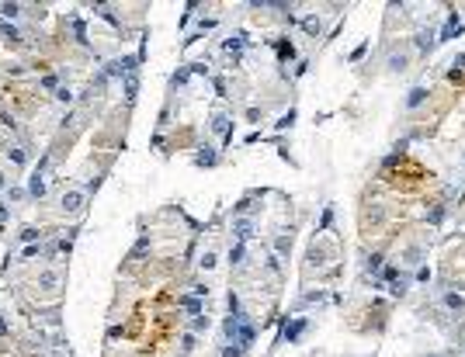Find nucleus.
Segmentation results:
<instances>
[{"label": "nucleus", "instance_id": "obj_12", "mask_svg": "<svg viewBox=\"0 0 465 357\" xmlns=\"http://www.w3.org/2000/svg\"><path fill=\"white\" fill-rule=\"evenodd\" d=\"M423 101H427V87H413V90L406 94V108H420Z\"/></svg>", "mask_w": 465, "mask_h": 357}, {"label": "nucleus", "instance_id": "obj_14", "mask_svg": "<svg viewBox=\"0 0 465 357\" xmlns=\"http://www.w3.org/2000/svg\"><path fill=\"white\" fill-rule=\"evenodd\" d=\"M406 63H410V56H406V52H393V56H389V69H393V73H403V69H406Z\"/></svg>", "mask_w": 465, "mask_h": 357}, {"label": "nucleus", "instance_id": "obj_15", "mask_svg": "<svg viewBox=\"0 0 465 357\" xmlns=\"http://www.w3.org/2000/svg\"><path fill=\"white\" fill-rule=\"evenodd\" d=\"M417 49H420V52H431V49H434V35H431V31H420V35H417Z\"/></svg>", "mask_w": 465, "mask_h": 357}, {"label": "nucleus", "instance_id": "obj_2", "mask_svg": "<svg viewBox=\"0 0 465 357\" xmlns=\"http://www.w3.org/2000/svg\"><path fill=\"white\" fill-rule=\"evenodd\" d=\"M28 198H35V201H42V198H46V174L31 170V177H28Z\"/></svg>", "mask_w": 465, "mask_h": 357}, {"label": "nucleus", "instance_id": "obj_38", "mask_svg": "<svg viewBox=\"0 0 465 357\" xmlns=\"http://www.w3.org/2000/svg\"><path fill=\"white\" fill-rule=\"evenodd\" d=\"M4 191H7V174L0 170V194H4Z\"/></svg>", "mask_w": 465, "mask_h": 357}, {"label": "nucleus", "instance_id": "obj_36", "mask_svg": "<svg viewBox=\"0 0 465 357\" xmlns=\"http://www.w3.org/2000/svg\"><path fill=\"white\" fill-rule=\"evenodd\" d=\"M427 219H431V222H441V219H444V208H431V215H427Z\"/></svg>", "mask_w": 465, "mask_h": 357}, {"label": "nucleus", "instance_id": "obj_35", "mask_svg": "<svg viewBox=\"0 0 465 357\" xmlns=\"http://www.w3.org/2000/svg\"><path fill=\"white\" fill-rule=\"evenodd\" d=\"M417 281H431V267H420L417 270Z\"/></svg>", "mask_w": 465, "mask_h": 357}, {"label": "nucleus", "instance_id": "obj_9", "mask_svg": "<svg viewBox=\"0 0 465 357\" xmlns=\"http://www.w3.org/2000/svg\"><path fill=\"white\" fill-rule=\"evenodd\" d=\"M4 153H7V160H11L14 167H28V149H24V146H7Z\"/></svg>", "mask_w": 465, "mask_h": 357}, {"label": "nucleus", "instance_id": "obj_20", "mask_svg": "<svg viewBox=\"0 0 465 357\" xmlns=\"http://www.w3.org/2000/svg\"><path fill=\"white\" fill-rule=\"evenodd\" d=\"M243 253H247V243H236L229 250V264H243Z\"/></svg>", "mask_w": 465, "mask_h": 357}, {"label": "nucleus", "instance_id": "obj_22", "mask_svg": "<svg viewBox=\"0 0 465 357\" xmlns=\"http://www.w3.org/2000/svg\"><path fill=\"white\" fill-rule=\"evenodd\" d=\"M278 56H281V59H292V56H295L292 42H285V38H281V42H278Z\"/></svg>", "mask_w": 465, "mask_h": 357}, {"label": "nucleus", "instance_id": "obj_18", "mask_svg": "<svg viewBox=\"0 0 465 357\" xmlns=\"http://www.w3.org/2000/svg\"><path fill=\"white\" fill-rule=\"evenodd\" d=\"M215 260H219V253H215V250H205V253H202V260H198V267H202V270H212V267H215Z\"/></svg>", "mask_w": 465, "mask_h": 357}, {"label": "nucleus", "instance_id": "obj_34", "mask_svg": "<svg viewBox=\"0 0 465 357\" xmlns=\"http://www.w3.org/2000/svg\"><path fill=\"white\" fill-rule=\"evenodd\" d=\"M444 302H448L451 309H462V295H444Z\"/></svg>", "mask_w": 465, "mask_h": 357}, {"label": "nucleus", "instance_id": "obj_24", "mask_svg": "<svg viewBox=\"0 0 465 357\" xmlns=\"http://www.w3.org/2000/svg\"><path fill=\"white\" fill-rule=\"evenodd\" d=\"M222 357H243V347H236V343H226V347H222Z\"/></svg>", "mask_w": 465, "mask_h": 357}, {"label": "nucleus", "instance_id": "obj_27", "mask_svg": "<svg viewBox=\"0 0 465 357\" xmlns=\"http://www.w3.org/2000/svg\"><path fill=\"white\" fill-rule=\"evenodd\" d=\"M191 295H195V298H202V295H209V285H202V281H195V285H191Z\"/></svg>", "mask_w": 465, "mask_h": 357}, {"label": "nucleus", "instance_id": "obj_1", "mask_svg": "<svg viewBox=\"0 0 465 357\" xmlns=\"http://www.w3.org/2000/svg\"><path fill=\"white\" fill-rule=\"evenodd\" d=\"M87 208V187H70L59 194V215L66 219H80Z\"/></svg>", "mask_w": 465, "mask_h": 357}, {"label": "nucleus", "instance_id": "obj_11", "mask_svg": "<svg viewBox=\"0 0 465 357\" xmlns=\"http://www.w3.org/2000/svg\"><path fill=\"white\" fill-rule=\"evenodd\" d=\"M21 14H24L21 4H0V21H14V18H21Z\"/></svg>", "mask_w": 465, "mask_h": 357}, {"label": "nucleus", "instance_id": "obj_39", "mask_svg": "<svg viewBox=\"0 0 465 357\" xmlns=\"http://www.w3.org/2000/svg\"><path fill=\"white\" fill-rule=\"evenodd\" d=\"M0 336H7V319L0 315Z\"/></svg>", "mask_w": 465, "mask_h": 357}, {"label": "nucleus", "instance_id": "obj_32", "mask_svg": "<svg viewBox=\"0 0 465 357\" xmlns=\"http://www.w3.org/2000/svg\"><path fill=\"white\" fill-rule=\"evenodd\" d=\"M7 198H11V201H21L24 191H21V187H7Z\"/></svg>", "mask_w": 465, "mask_h": 357}, {"label": "nucleus", "instance_id": "obj_5", "mask_svg": "<svg viewBox=\"0 0 465 357\" xmlns=\"http://www.w3.org/2000/svg\"><path fill=\"white\" fill-rule=\"evenodd\" d=\"M458 31H462V18H458V11H451L448 21H444V28H441V42H448V38L458 35Z\"/></svg>", "mask_w": 465, "mask_h": 357}, {"label": "nucleus", "instance_id": "obj_33", "mask_svg": "<svg viewBox=\"0 0 465 357\" xmlns=\"http://www.w3.org/2000/svg\"><path fill=\"white\" fill-rule=\"evenodd\" d=\"M393 291H396V295L406 291V277H396V281H393Z\"/></svg>", "mask_w": 465, "mask_h": 357}, {"label": "nucleus", "instance_id": "obj_37", "mask_svg": "<svg viewBox=\"0 0 465 357\" xmlns=\"http://www.w3.org/2000/svg\"><path fill=\"white\" fill-rule=\"evenodd\" d=\"M330 219H333V208H326V212H323V219H320V229H326V225H330Z\"/></svg>", "mask_w": 465, "mask_h": 357}, {"label": "nucleus", "instance_id": "obj_31", "mask_svg": "<svg viewBox=\"0 0 465 357\" xmlns=\"http://www.w3.org/2000/svg\"><path fill=\"white\" fill-rule=\"evenodd\" d=\"M7 219H11V205H0V229L7 225Z\"/></svg>", "mask_w": 465, "mask_h": 357}, {"label": "nucleus", "instance_id": "obj_13", "mask_svg": "<svg viewBox=\"0 0 465 357\" xmlns=\"http://www.w3.org/2000/svg\"><path fill=\"white\" fill-rule=\"evenodd\" d=\"M243 38H247L243 31H236V35H229L226 42H222V49H226V52H240V49H243Z\"/></svg>", "mask_w": 465, "mask_h": 357}, {"label": "nucleus", "instance_id": "obj_25", "mask_svg": "<svg viewBox=\"0 0 465 357\" xmlns=\"http://www.w3.org/2000/svg\"><path fill=\"white\" fill-rule=\"evenodd\" d=\"M292 122H295V111H288V114H281V118H278V129L285 132V129H292Z\"/></svg>", "mask_w": 465, "mask_h": 357}, {"label": "nucleus", "instance_id": "obj_16", "mask_svg": "<svg viewBox=\"0 0 465 357\" xmlns=\"http://www.w3.org/2000/svg\"><path fill=\"white\" fill-rule=\"evenodd\" d=\"M38 87H42V90H52V94H56V87H59V73H46L42 80H38Z\"/></svg>", "mask_w": 465, "mask_h": 357}, {"label": "nucleus", "instance_id": "obj_10", "mask_svg": "<svg viewBox=\"0 0 465 357\" xmlns=\"http://www.w3.org/2000/svg\"><path fill=\"white\" fill-rule=\"evenodd\" d=\"M0 35H4V42H7V45H18V42H21V31H18V24L0 21Z\"/></svg>", "mask_w": 465, "mask_h": 357}, {"label": "nucleus", "instance_id": "obj_40", "mask_svg": "<svg viewBox=\"0 0 465 357\" xmlns=\"http://www.w3.org/2000/svg\"><path fill=\"white\" fill-rule=\"evenodd\" d=\"M451 66H458V69H465V52H462V56H458V59L451 63Z\"/></svg>", "mask_w": 465, "mask_h": 357}, {"label": "nucleus", "instance_id": "obj_29", "mask_svg": "<svg viewBox=\"0 0 465 357\" xmlns=\"http://www.w3.org/2000/svg\"><path fill=\"white\" fill-rule=\"evenodd\" d=\"M323 298H326V291H309V295L302 298V305H305V302H323Z\"/></svg>", "mask_w": 465, "mask_h": 357}, {"label": "nucleus", "instance_id": "obj_21", "mask_svg": "<svg viewBox=\"0 0 465 357\" xmlns=\"http://www.w3.org/2000/svg\"><path fill=\"white\" fill-rule=\"evenodd\" d=\"M382 260H385L382 253H372V257H368V270H372V274H382Z\"/></svg>", "mask_w": 465, "mask_h": 357}, {"label": "nucleus", "instance_id": "obj_7", "mask_svg": "<svg viewBox=\"0 0 465 357\" xmlns=\"http://www.w3.org/2000/svg\"><path fill=\"white\" fill-rule=\"evenodd\" d=\"M305 326H309V323H305V315H299V319H292V323L285 326V340H288V343H295V340L302 336V330H305Z\"/></svg>", "mask_w": 465, "mask_h": 357}, {"label": "nucleus", "instance_id": "obj_19", "mask_svg": "<svg viewBox=\"0 0 465 357\" xmlns=\"http://www.w3.org/2000/svg\"><path fill=\"white\" fill-rule=\"evenodd\" d=\"M52 97H56V101H59V104H70V101H73V90H70V87H66V84H59V87H56V94H52Z\"/></svg>", "mask_w": 465, "mask_h": 357}, {"label": "nucleus", "instance_id": "obj_4", "mask_svg": "<svg viewBox=\"0 0 465 357\" xmlns=\"http://www.w3.org/2000/svg\"><path fill=\"white\" fill-rule=\"evenodd\" d=\"M42 236H46V229H38V225H24V229L18 232V240H21L24 246H31V243H42Z\"/></svg>", "mask_w": 465, "mask_h": 357}, {"label": "nucleus", "instance_id": "obj_3", "mask_svg": "<svg viewBox=\"0 0 465 357\" xmlns=\"http://www.w3.org/2000/svg\"><path fill=\"white\" fill-rule=\"evenodd\" d=\"M66 24H70V31H73V42H87V28H84V21L76 18V14H66Z\"/></svg>", "mask_w": 465, "mask_h": 357}, {"label": "nucleus", "instance_id": "obj_26", "mask_svg": "<svg viewBox=\"0 0 465 357\" xmlns=\"http://www.w3.org/2000/svg\"><path fill=\"white\" fill-rule=\"evenodd\" d=\"M136 87H139L136 76H129V80H125V97H129V101H136Z\"/></svg>", "mask_w": 465, "mask_h": 357}, {"label": "nucleus", "instance_id": "obj_28", "mask_svg": "<svg viewBox=\"0 0 465 357\" xmlns=\"http://www.w3.org/2000/svg\"><path fill=\"white\" fill-rule=\"evenodd\" d=\"M202 330H209V315H195V333H202Z\"/></svg>", "mask_w": 465, "mask_h": 357}, {"label": "nucleus", "instance_id": "obj_6", "mask_svg": "<svg viewBox=\"0 0 465 357\" xmlns=\"http://www.w3.org/2000/svg\"><path fill=\"white\" fill-rule=\"evenodd\" d=\"M195 163H198V167H215V163H219V153H215L212 146H202V149L195 153Z\"/></svg>", "mask_w": 465, "mask_h": 357}, {"label": "nucleus", "instance_id": "obj_8", "mask_svg": "<svg viewBox=\"0 0 465 357\" xmlns=\"http://www.w3.org/2000/svg\"><path fill=\"white\" fill-rule=\"evenodd\" d=\"M232 236H236V243H247L250 236H254V222H247V219L232 222Z\"/></svg>", "mask_w": 465, "mask_h": 357}, {"label": "nucleus", "instance_id": "obj_17", "mask_svg": "<svg viewBox=\"0 0 465 357\" xmlns=\"http://www.w3.org/2000/svg\"><path fill=\"white\" fill-rule=\"evenodd\" d=\"M181 305H184L191 315H202V302H198V298H191V295H181Z\"/></svg>", "mask_w": 465, "mask_h": 357}, {"label": "nucleus", "instance_id": "obj_30", "mask_svg": "<svg viewBox=\"0 0 465 357\" xmlns=\"http://www.w3.org/2000/svg\"><path fill=\"white\" fill-rule=\"evenodd\" d=\"M21 257H24V260H31V257H38V243H31V246H24V250H21Z\"/></svg>", "mask_w": 465, "mask_h": 357}, {"label": "nucleus", "instance_id": "obj_23", "mask_svg": "<svg viewBox=\"0 0 465 357\" xmlns=\"http://www.w3.org/2000/svg\"><path fill=\"white\" fill-rule=\"evenodd\" d=\"M302 28H305L309 35H320V18H305V21H302Z\"/></svg>", "mask_w": 465, "mask_h": 357}]
</instances>
